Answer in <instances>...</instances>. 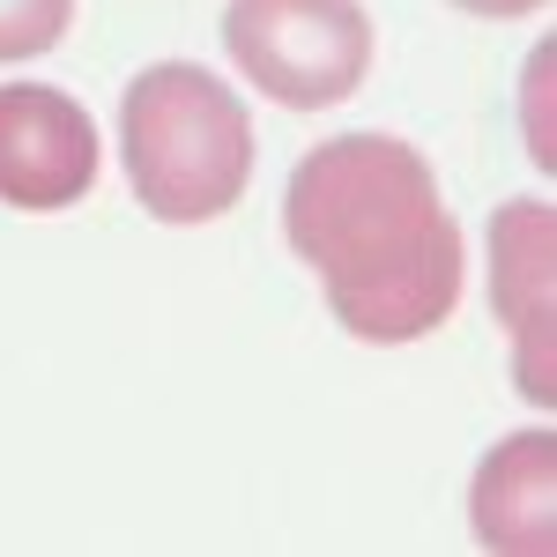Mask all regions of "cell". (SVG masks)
<instances>
[{
	"mask_svg": "<svg viewBox=\"0 0 557 557\" xmlns=\"http://www.w3.org/2000/svg\"><path fill=\"white\" fill-rule=\"evenodd\" d=\"M283 238L320 275L335 327L372 349L424 343L461 305V223L438 201V172L394 134L305 149L283 194Z\"/></svg>",
	"mask_w": 557,
	"mask_h": 557,
	"instance_id": "1",
	"label": "cell"
},
{
	"mask_svg": "<svg viewBox=\"0 0 557 557\" xmlns=\"http://www.w3.org/2000/svg\"><path fill=\"white\" fill-rule=\"evenodd\" d=\"M557 209L550 201H506L491 215V305L513 335V386L550 409L557 372H550V298H557Z\"/></svg>",
	"mask_w": 557,
	"mask_h": 557,
	"instance_id": "5",
	"label": "cell"
},
{
	"mask_svg": "<svg viewBox=\"0 0 557 557\" xmlns=\"http://www.w3.org/2000/svg\"><path fill=\"white\" fill-rule=\"evenodd\" d=\"M454 8H469V15H491V23H513V15H535V8H550V0H454Z\"/></svg>",
	"mask_w": 557,
	"mask_h": 557,
	"instance_id": "9",
	"label": "cell"
},
{
	"mask_svg": "<svg viewBox=\"0 0 557 557\" xmlns=\"http://www.w3.org/2000/svg\"><path fill=\"white\" fill-rule=\"evenodd\" d=\"M223 52L260 97L290 112H327L372 75V15L357 0H231Z\"/></svg>",
	"mask_w": 557,
	"mask_h": 557,
	"instance_id": "3",
	"label": "cell"
},
{
	"mask_svg": "<svg viewBox=\"0 0 557 557\" xmlns=\"http://www.w3.org/2000/svg\"><path fill=\"white\" fill-rule=\"evenodd\" d=\"M104 141L83 97L52 83H0V201L23 215H60L97 194Z\"/></svg>",
	"mask_w": 557,
	"mask_h": 557,
	"instance_id": "4",
	"label": "cell"
},
{
	"mask_svg": "<svg viewBox=\"0 0 557 557\" xmlns=\"http://www.w3.org/2000/svg\"><path fill=\"white\" fill-rule=\"evenodd\" d=\"M550 52H535V67H528V149H535V164L543 172H557V157H550Z\"/></svg>",
	"mask_w": 557,
	"mask_h": 557,
	"instance_id": "8",
	"label": "cell"
},
{
	"mask_svg": "<svg viewBox=\"0 0 557 557\" xmlns=\"http://www.w3.org/2000/svg\"><path fill=\"white\" fill-rule=\"evenodd\" d=\"M67 23H75V0H0V67L52 52Z\"/></svg>",
	"mask_w": 557,
	"mask_h": 557,
	"instance_id": "7",
	"label": "cell"
},
{
	"mask_svg": "<svg viewBox=\"0 0 557 557\" xmlns=\"http://www.w3.org/2000/svg\"><path fill=\"white\" fill-rule=\"evenodd\" d=\"M469 528L491 557H550L557 550V431L498 438L469 483Z\"/></svg>",
	"mask_w": 557,
	"mask_h": 557,
	"instance_id": "6",
	"label": "cell"
},
{
	"mask_svg": "<svg viewBox=\"0 0 557 557\" xmlns=\"http://www.w3.org/2000/svg\"><path fill=\"white\" fill-rule=\"evenodd\" d=\"M120 164L157 223H215L253 178V120L209 67L157 60L120 97Z\"/></svg>",
	"mask_w": 557,
	"mask_h": 557,
	"instance_id": "2",
	"label": "cell"
}]
</instances>
